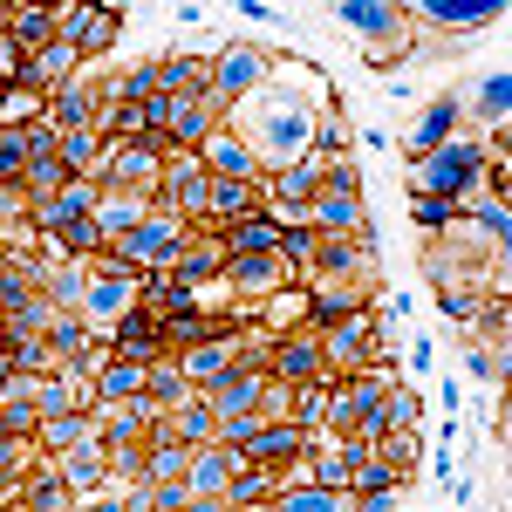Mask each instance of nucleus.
Segmentation results:
<instances>
[{"instance_id":"35","label":"nucleus","mask_w":512,"mask_h":512,"mask_svg":"<svg viewBox=\"0 0 512 512\" xmlns=\"http://www.w3.org/2000/svg\"><path fill=\"white\" fill-rule=\"evenodd\" d=\"M192 472V444H178V437H164V424L151 431V485H185Z\"/></svg>"},{"instance_id":"24","label":"nucleus","mask_w":512,"mask_h":512,"mask_svg":"<svg viewBox=\"0 0 512 512\" xmlns=\"http://www.w3.org/2000/svg\"><path fill=\"white\" fill-rule=\"evenodd\" d=\"M0 35L14 41L21 55H41V48H55V41H62V21H55V7H14Z\"/></svg>"},{"instance_id":"30","label":"nucleus","mask_w":512,"mask_h":512,"mask_svg":"<svg viewBox=\"0 0 512 512\" xmlns=\"http://www.w3.org/2000/svg\"><path fill=\"white\" fill-rule=\"evenodd\" d=\"M280 485H287V472H267V465H239L233 485H226V506H233V512H253V506H267Z\"/></svg>"},{"instance_id":"49","label":"nucleus","mask_w":512,"mask_h":512,"mask_svg":"<svg viewBox=\"0 0 512 512\" xmlns=\"http://www.w3.org/2000/svg\"><path fill=\"white\" fill-rule=\"evenodd\" d=\"M185 512H233V506H226V499H198V492H192V499H185Z\"/></svg>"},{"instance_id":"39","label":"nucleus","mask_w":512,"mask_h":512,"mask_svg":"<svg viewBox=\"0 0 512 512\" xmlns=\"http://www.w3.org/2000/svg\"><path fill=\"white\" fill-rule=\"evenodd\" d=\"M274 512H349V492H321V485H280Z\"/></svg>"},{"instance_id":"46","label":"nucleus","mask_w":512,"mask_h":512,"mask_svg":"<svg viewBox=\"0 0 512 512\" xmlns=\"http://www.w3.org/2000/svg\"><path fill=\"white\" fill-rule=\"evenodd\" d=\"M465 369H472V383H492V376H499V349H472Z\"/></svg>"},{"instance_id":"21","label":"nucleus","mask_w":512,"mask_h":512,"mask_svg":"<svg viewBox=\"0 0 512 512\" xmlns=\"http://www.w3.org/2000/svg\"><path fill=\"white\" fill-rule=\"evenodd\" d=\"M96 117H103V96H96L82 76H69L55 96H48V123H55V130H96Z\"/></svg>"},{"instance_id":"3","label":"nucleus","mask_w":512,"mask_h":512,"mask_svg":"<svg viewBox=\"0 0 512 512\" xmlns=\"http://www.w3.org/2000/svg\"><path fill=\"white\" fill-rule=\"evenodd\" d=\"M164 158H171L164 144H110L96 185L103 192H130V198H158L164 192Z\"/></svg>"},{"instance_id":"18","label":"nucleus","mask_w":512,"mask_h":512,"mask_svg":"<svg viewBox=\"0 0 512 512\" xmlns=\"http://www.w3.org/2000/svg\"><path fill=\"white\" fill-rule=\"evenodd\" d=\"M506 7L499 0H417V21L424 28H451V35H472L485 21H499Z\"/></svg>"},{"instance_id":"34","label":"nucleus","mask_w":512,"mask_h":512,"mask_svg":"<svg viewBox=\"0 0 512 512\" xmlns=\"http://www.w3.org/2000/svg\"><path fill=\"white\" fill-rule=\"evenodd\" d=\"M144 396L158 403V417H171L178 403H192V383L178 376V355H164V362H151V376H144Z\"/></svg>"},{"instance_id":"38","label":"nucleus","mask_w":512,"mask_h":512,"mask_svg":"<svg viewBox=\"0 0 512 512\" xmlns=\"http://www.w3.org/2000/svg\"><path fill=\"white\" fill-rule=\"evenodd\" d=\"M151 212V198H130V192H103V205H96V226H103V239H123L137 219Z\"/></svg>"},{"instance_id":"13","label":"nucleus","mask_w":512,"mask_h":512,"mask_svg":"<svg viewBox=\"0 0 512 512\" xmlns=\"http://www.w3.org/2000/svg\"><path fill=\"white\" fill-rule=\"evenodd\" d=\"M376 308V287H342V280H315V294H308V328H335V321L349 315H369Z\"/></svg>"},{"instance_id":"48","label":"nucleus","mask_w":512,"mask_h":512,"mask_svg":"<svg viewBox=\"0 0 512 512\" xmlns=\"http://www.w3.org/2000/svg\"><path fill=\"white\" fill-rule=\"evenodd\" d=\"M349 512H396V492H349Z\"/></svg>"},{"instance_id":"31","label":"nucleus","mask_w":512,"mask_h":512,"mask_svg":"<svg viewBox=\"0 0 512 512\" xmlns=\"http://www.w3.org/2000/svg\"><path fill=\"white\" fill-rule=\"evenodd\" d=\"M164 437H178V444H212V437H219V417H212V403H205V396H192V403H178V410H171V417H164Z\"/></svg>"},{"instance_id":"11","label":"nucleus","mask_w":512,"mask_h":512,"mask_svg":"<svg viewBox=\"0 0 512 512\" xmlns=\"http://www.w3.org/2000/svg\"><path fill=\"white\" fill-rule=\"evenodd\" d=\"M253 212H267V205H260V178H212V192H205V233L239 226V219H253Z\"/></svg>"},{"instance_id":"37","label":"nucleus","mask_w":512,"mask_h":512,"mask_svg":"<svg viewBox=\"0 0 512 512\" xmlns=\"http://www.w3.org/2000/svg\"><path fill=\"white\" fill-rule=\"evenodd\" d=\"M48 117V96L28 89V82H14V89H0V130H28V123Z\"/></svg>"},{"instance_id":"14","label":"nucleus","mask_w":512,"mask_h":512,"mask_svg":"<svg viewBox=\"0 0 512 512\" xmlns=\"http://www.w3.org/2000/svg\"><path fill=\"white\" fill-rule=\"evenodd\" d=\"M226 294H287L294 274H287V260L280 253H246V260H226Z\"/></svg>"},{"instance_id":"22","label":"nucleus","mask_w":512,"mask_h":512,"mask_svg":"<svg viewBox=\"0 0 512 512\" xmlns=\"http://www.w3.org/2000/svg\"><path fill=\"white\" fill-rule=\"evenodd\" d=\"M219 253L226 260H246V253H280V219L274 212H253V219H239V226H219Z\"/></svg>"},{"instance_id":"15","label":"nucleus","mask_w":512,"mask_h":512,"mask_svg":"<svg viewBox=\"0 0 512 512\" xmlns=\"http://www.w3.org/2000/svg\"><path fill=\"white\" fill-rule=\"evenodd\" d=\"M267 369H233L226 383H212L205 403H212V417H260V403H267Z\"/></svg>"},{"instance_id":"42","label":"nucleus","mask_w":512,"mask_h":512,"mask_svg":"<svg viewBox=\"0 0 512 512\" xmlns=\"http://www.w3.org/2000/svg\"><path fill=\"white\" fill-rule=\"evenodd\" d=\"M62 185H69L62 151H55V158H28V171H21V198H55Z\"/></svg>"},{"instance_id":"1","label":"nucleus","mask_w":512,"mask_h":512,"mask_svg":"<svg viewBox=\"0 0 512 512\" xmlns=\"http://www.w3.org/2000/svg\"><path fill=\"white\" fill-rule=\"evenodd\" d=\"M185 219H171V212H144L137 226L123 239H110V267H130V274H158L178 260V246H185Z\"/></svg>"},{"instance_id":"12","label":"nucleus","mask_w":512,"mask_h":512,"mask_svg":"<svg viewBox=\"0 0 512 512\" xmlns=\"http://www.w3.org/2000/svg\"><path fill=\"white\" fill-rule=\"evenodd\" d=\"M308 444H315V431H301V424H260V437L239 451V465H267V472H287L294 458H308Z\"/></svg>"},{"instance_id":"20","label":"nucleus","mask_w":512,"mask_h":512,"mask_svg":"<svg viewBox=\"0 0 512 512\" xmlns=\"http://www.w3.org/2000/svg\"><path fill=\"white\" fill-rule=\"evenodd\" d=\"M233 472H239V451H226V444H198L192 472H185V492H198V499H226Z\"/></svg>"},{"instance_id":"6","label":"nucleus","mask_w":512,"mask_h":512,"mask_svg":"<svg viewBox=\"0 0 512 512\" xmlns=\"http://www.w3.org/2000/svg\"><path fill=\"white\" fill-rule=\"evenodd\" d=\"M335 21H349L355 35L369 41V62L403 55V7H390V0H342Z\"/></svg>"},{"instance_id":"9","label":"nucleus","mask_w":512,"mask_h":512,"mask_svg":"<svg viewBox=\"0 0 512 512\" xmlns=\"http://www.w3.org/2000/svg\"><path fill=\"white\" fill-rule=\"evenodd\" d=\"M110 355H123V362H137V369H151V362H164V321L151 315V308H144V301H137V308H130V315L117 321V328H110Z\"/></svg>"},{"instance_id":"47","label":"nucleus","mask_w":512,"mask_h":512,"mask_svg":"<svg viewBox=\"0 0 512 512\" xmlns=\"http://www.w3.org/2000/svg\"><path fill=\"white\" fill-rule=\"evenodd\" d=\"M82 512H130V492H123V485H103V492H96Z\"/></svg>"},{"instance_id":"33","label":"nucleus","mask_w":512,"mask_h":512,"mask_svg":"<svg viewBox=\"0 0 512 512\" xmlns=\"http://www.w3.org/2000/svg\"><path fill=\"white\" fill-rule=\"evenodd\" d=\"M0 362H7L14 376H55V369H62L41 335H7V342H0Z\"/></svg>"},{"instance_id":"23","label":"nucleus","mask_w":512,"mask_h":512,"mask_svg":"<svg viewBox=\"0 0 512 512\" xmlns=\"http://www.w3.org/2000/svg\"><path fill=\"white\" fill-rule=\"evenodd\" d=\"M451 137H458V103H451V96H437L431 110H424V117L410 123V137H403V151H410V158H431V151H444Z\"/></svg>"},{"instance_id":"32","label":"nucleus","mask_w":512,"mask_h":512,"mask_svg":"<svg viewBox=\"0 0 512 512\" xmlns=\"http://www.w3.org/2000/svg\"><path fill=\"white\" fill-rule=\"evenodd\" d=\"M82 55L76 48H69V41H55V48H41V55H28V89H41V96H55V89H62V82H69V69H76Z\"/></svg>"},{"instance_id":"41","label":"nucleus","mask_w":512,"mask_h":512,"mask_svg":"<svg viewBox=\"0 0 512 512\" xmlns=\"http://www.w3.org/2000/svg\"><path fill=\"white\" fill-rule=\"evenodd\" d=\"M472 110L485 130H506V110H512V76H485L478 82V96H472Z\"/></svg>"},{"instance_id":"2","label":"nucleus","mask_w":512,"mask_h":512,"mask_svg":"<svg viewBox=\"0 0 512 512\" xmlns=\"http://www.w3.org/2000/svg\"><path fill=\"white\" fill-rule=\"evenodd\" d=\"M485 158H492L485 144H458V137H451L444 151L417 158V171H410V192H417V198H451V205H458V198H465L478 178H485Z\"/></svg>"},{"instance_id":"5","label":"nucleus","mask_w":512,"mask_h":512,"mask_svg":"<svg viewBox=\"0 0 512 512\" xmlns=\"http://www.w3.org/2000/svg\"><path fill=\"white\" fill-rule=\"evenodd\" d=\"M267 76H274V62H267L260 48H226V55L212 62V89H205V96H212V110L226 117V110H233V103H246V96H253Z\"/></svg>"},{"instance_id":"25","label":"nucleus","mask_w":512,"mask_h":512,"mask_svg":"<svg viewBox=\"0 0 512 512\" xmlns=\"http://www.w3.org/2000/svg\"><path fill=\"white\" fill-rule=\"evenodd\" d=\"M41 342H48V355H55V362H89V369L103 362V355H96V328H89L82 315H55Z\"/></svg>"},{"instance_id":"44","label":"nucleus","mask_w":512,"mask_h":512,"mask_svg":"<svg viewBox=\"0 0 512 512\" xmlns=\"http://www.w3.org/2000/svg\"><path fill=\"white\" fill-rule=\"evenodd\" d=\"M410 219L431 233V226H451V219H458V205H451V198H417L410 192Z\"/></svg>"},{"instance_id":"10","label":"nucleus","mask_w":512,"mask_h":512,"mask_svg":"<svg viewBox=\"0 0 512 512\" xmlns=\"http://www.w3.org/2000/svg\"><path fill=\"white\" fill-rule=\"evenodd\" d=\"M55 21H62V41L76 55H103L123 35V7H55Z\"/></svg>"},{"instance_id":"7","label":"nucleus","mask_w":512,"mask_h":512,"mask_svg":"<svg viewBox=\"0 0 512 512\" xmlns=\"http://www.w3.org/2000/svg\"><path fill=\"white\" fill-rule=\"evenodd\" d=\"M274 376L280 390H301V383H328V349H321L315 328H301V335H274Z\"/></svg>"},{"instance_id":"40","label":"nucleus","mask_w":512,"mask_h":512,"mask_svg":"<svg viewBox=\"0 0 512 512\" xmlns=\"http://www.w3.org/2000/svg\"><path fill=\"white\" fill-rule=\"evenodd\" d=\"M62 164H69V178H96L103 171V137L96 130H62Z\"/></svg>"},{"instance_id":"45","label":"nucleus","mask_w":512,"mask_h":512,"mask_svg":"<svg viewBox=\"0 0 512 512\" xmlns=\"http://www.w3.org/2000/svg\"><path fill=\"white\" fill-rule=\"evenodd\" d=\"M478 226L492 233V246L506 253V239H512V219H506V198H478Z\"/></svg>"},{"instance_id":"36","label":"nucleus","mask_w":512,"mask_h":512,"mask_svg":"<svg viewBox=\"0 0 512 512\" xmlns=\"http://www.w3.org/2000/svg\"><path fill=\"white\" fill-rule=\"evenodd\" d=\"M369 451H376V458H383V465H390L403 485H410V472L424 465V437H417V431H383L376 444H369Z\"/></svg>"},{"instance_id":"8","label":"nucleus","mask_w":512,"mask_h":512,"mask_svg":"<svg viewBox=\"0 0 512 512\" xmlns=\"http://www.w3.org/2000/svg\"><path fill=\"white\" fill-rule=\"evenodd\" d=\"M233 369H239V328L212 335V342H198V349H178V376L192 383V396H205L212 383H226Z\"/></svg>"},{"instance_id":"43","label":"nucleus","mask_w":512,"mask_h":512,"mask_svg":"<svg viewBox=\"0 0 512 512\" xmlns=\"http://www.w3.org/2000/svg\"><path fill=\"white\" fill-rule=\"evenodd\" d=\"M315 226H280V260H287V274H315Z\"/></svg>"},{"instance_id":"16","label":"nucleus","mask_w":512,"mask_h":512,"mask_svg":"<svg viewBox=\"0 0 512 512\" xmlns=\"http://www.w3.org/2000/svg\"><path fill=\"white\" fill-rule=\"evenodd\" d=\"M198 164H205V178H260V164H253V151H246V137H239L233 123H219L198 144Z\"/></svg>"},{"instance_id":"28","label":"nucleus","mask_w":512,"mask_h":512,"mask_svg":"<svg viewBox=\"0 0 512 512\" xmlns=\"http://www.w3.org/2000/svg\"><path fill=\"white\" fill-rule=\"evenodd\" d=\"M21 512H76V492H69V478L55 472V465L28 472V478H21Z\"/></svg>"},{"instance_id":"19","label":"nucleus","mask_w":512,"mask_h":512,"mask_svg":"<svg viewBox=\"0 0 512 512\" xmlns=\"http://www.w3.org/2000/svg\"><path fill=\"white\" fill-rule=\"evenodd\" d=\"M315 233H342V239H362L369 246V219H362V192H321L308 205Z\"/></svg>"},{"instance_id":"17","label":"nucleus","mask_w":512,"mask_h":512,"mask_svg":"<svg viewBox=\"0 0 512 512\" xmlns=\"http://www.w3.org/2000/svg\"><path fill=\"white\" fill-rule=\"evenodd\" d=\"M212 130H219L212 96H171V130H164V144H171V151H198Z\"/></svg>"},{"instance_id":"4","label":"nucleus","mask_w":512,"mask_h":512,"mask_svg":"<svg viewBox=\"0 0 512 512\" xmlns=\"http://www.w3.org/2000/svg\"><path fill=\"white\" fill-rule=\"evenodd\" d=\"M130 308H137V274H130V267H110V246H103V253L89 260V287H82L76 315L89 321V328H117Z\"/></svg>"},{"instance_id":"29","label":"nucleus","mask_w":512,"mask_h":512,"mask_svg":"<svg viewBox=\"0 0 512 512\" xmlns=\"http://www.w3.org/2000/svg\"><path fill=\"white\" fill-rule=\"evenodd\" d=\"M103 458H110V451L89 437V444H76V451H62L55 472L69 478V492H103V485H110V465H103Z\"/></svg>"},{"instance_id":"27","label":"nucleus","mask_w":512,"mask_h":512,"mask_svg":"<svg viewBox=\"0 0 512 512\" xmlns=\"http://www.w3.org/2000/svg\"><path fill=\"white\" fill-rule=\"evenodd\" d=\"M89 437H96V417H89V410H55V417H41V424H35V444H41V451H55V458L76 451V444H89Z\"/></svg>"},{"instance_id":"26","label":"nucleus","mask_w":512,"mask_h":512,"mask_svg":"<svg viewBox=\"0 0 512 512\" xmlns=\"http://www.w3.org/2000/svg\"><path fill=\"white\" fill-rule=\"evenodd\" d=\"M144 376H151V369H137V362H123V355H103V362H96V410H103V403H137V396H144Z\"/></svg>"}]
</instances>
